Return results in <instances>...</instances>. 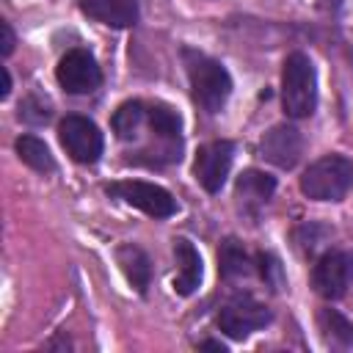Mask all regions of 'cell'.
I'll return each instance as SVG.
<instances>
[{"label": "cell", "mask_w": 353, "mask_h": 353, "mask_svg": "<svg viewBox=\"0 0 353 353\" xmlns=\"http://www.w3.org/2000/svg\"><path fill=\"white\" fill-rule=\"evenodd\" d=\"M232 160H234V143L232 141H210V143L199 146L196 163H193V174L199 179V185L207 193H218L229 176Z\"/></svg>", "instance_id": "8"}, {"label": "cell", "mask_w": 353, "mask_h": 353, "mask_svg": "<svg viewBox=\"0 0 353 353\" xmlns=\"http://www.w3.org/2000/svg\"><path fill=\"white\" fill-rule=\"evenodd\" d=\"M317 320H320V328H323L331 339H336L339 345H353V323H350L347 317H342V314L334 312V309H323Z\"/></svg>", "instance_id": "19"}, {"label": "cell", "mask_w": 353, "mask_h": 353, "mask_svg": "<svg viewBox=\"0 0 353 353\" xmlns=\"http://www.w3.org/2000/svg\"><path fill=\"white\" fill-rule=\"evenodd\" d=\"M353 281V254L350 251H328L317 259L312 270V287L317 295L336 301L347 292Z\"/></svg>", "instance_id": "7"}, {"label": "cell", "mask_w": 353, "mask_h": 353, "mask_svg": "<svg viewBox=\"0 0 353 353\" xmlns=\"http://www.w3.org/2000/svg\"><path fill=\"white\" fill-rule=\"evenodd\" d=\"M61 146L77 163H97L102 154V132L85 116H66L58 127Z\"/></svg>", "instance_id": "6"}, {"label": "cell", "mask_w": 353, "mask_h": 353, "mask_svg": "<svg viewBox=\"0 0 353 353\" xmlns=\"http://www.w3.org/2000/svg\"><path fill=\"white\" fill-rule=\"evenodd\" d=\"M143 119H146V108H143L138 99L124 102V105L113 113V130H116V135H119L121 141H130V138L138 135V127L143 124Z\"/></svg>", "instance_id": "18"}, {"label": "cell", "mask_w": 353, "mask_h": 353, "mask_svg": "<svg viewBox=\"0 0 353 353\" xmlns=\"http://www.w3.org/2000/svg\"><path fill=\"white\" fill-rule=\"evenodd\" d=\"M256 262H259L262 279H265L273 290H279V287H281V265H279V259H276L273 254H259Z\"/></svg>", "instance_id": "20"}, {"label": "cell", "mask_w": 353, "mask_h": 353, "mask_svg": "<svg viewBox=\"0 0 353 353\" xmlns=\"http://www.w3.org/2000/svg\"><path fill=\"white\" fill-rule=\"evenodd\" d=\"M58 83L69 94H91L102 83V72L88 50H69L58 63Z\"/></svg>", "instance_id": "9"}, {"label": "cell", "mask_w": 353, "mask_h": 353, "mask_svg": "<svg viewBox=\"0 0 353 353\" xmlns=\"http://www.w3.org/2000/svg\"><path fill=\"white\" fill-rule=\"evenodd\" d=\"M201 347H210V350H221V353L226 350V347H223L221 342H212V339H207V342H201Z\"/></svg>", "instance_id": "23"}, {"label": "cell", "mask_w": 353, "mask_h": 353, "mask_svg": "<svg viewBox=\"0 0 353 353\" xmlns=\"http://www.w3.org/2000/svg\"><path fill=\"white\" fill-rule=\"evenodd\" d=\"M80 8L110 28H130L138 22V0H83Z\"/></svg>", "instance_id": "12"}, {"label": "cell", "mask_w": 353, "mask_h": 353, "mask_svg": "<svg viewBox=\"0 0 353 353\" xmlns=\"http://www.w3.org/2000/svg\"><path fill=\"white\" fill-rule=\"evenodd\" d=\"M185 66H188L193 99L207 113H218L232 94V77H229L226 66L196 52V50H185Z\"/></svg>", "instance_id": "1"}, {"label": "cell", "mask_w": 353, "mask_h": 353, "mask_svg": "<svg viewBox=\"0 0 353 353\" xmlns=\"http://www.w3.org/2000/svg\"><path fill=\"white\" fill-rule=\"evenodd\" d=\"M108 193L124 199L127 204L138 207L141 212L152 215V218H171L176 212V201L174 196L152 182H141V179H124V182H113L108 185Z\"/></svg>", "instance_id": "5"}, {"label": "cell", "mask_w": 353, "mask_h": 353, "mask_svg": "<svg viewBox=\"0 0 353 353\" xmlns=\"http://www.w3.org/2000/svg\"><path fill=\"white\" fill-rule=\"evenodd\" d=\"M0 36H3V55H11L14 50V30L8 22H0Z\"/></svg>", "instance_id": "21"}, {"label": "cell", "mask_w": 353, "mask_h": 353, "mask_svg": "<svg viewBox=\"0 0 353 353\" xmlns=\"http://www.w3.org/2000/svg\"><path fill=\"white\" fill-rule=\"evenodd\" d=\"M116 262H119V268L124 270V276H127V281L138 290V292H146V287H149V279H152V265H149V256L138 248V245H132V243H124V245H119L116 248Z\"/></svg>", "instance_id": "14"}, {"label": "cell", "mask_w": 353, "mask_h": 353, "mask_svg": "<svg viewBox=\"0 0 353 353\" xmlns=\"http://www.w3.org/2000/svg\"><path fill=\"white\" fill-rule=\"evenodd\" d=\"M146 121L152 127V132H157L163 141H171V143H179V132H182V119L176 110H171L168 105H149L146 108Z\"/></svg>", "instance_id": "15"}, {"label": "cell", "mask_w": 353, "mask_h": 353, "mask_svg": "<svg viewBox=\"0 0 353 353\" xmlns=\"http://www.w3.org/2000/svg\"><path fill=\"white\" fill-rule=\"evenodd\" d=\"M281 105L287 116L306 119L317 105V77L314 66L303 52H292L281 69Z\"/></svg>", "instance_id": "2"}, {"label": "cell", "mask_w": 353, "mask_h": 353, "mask_svg": "<svg viewBox=\"0 0 353 353\" xmlns=\"http://www.w3.org/2000/svg\"><path fill=\"white\" fill-rule=\"evenodd\" d=\"M301 152H303V135L290 124H276L259 141V154L279 168H292L301 160Z\"/></svg>", "instance_id": "10"}, {"label": "cell", "mask_w": 353, "mask_h": 353, "mask_svg": "<svg viewBox=\"0 0 353 353\" xmlns=\"http://www.w3.org/2000/svg\"><path fill=\"white\" fill-rule=\"evenodd\" d=\"M276 190V179L265 171H256V168H248L237 176V185H234V199L243 204L245 212H256L262 204H268V199L273 196Z\"/></svg>", "instance_id": "11"}, {"label": "cell", "mask_w": 353, "mask_h": 353, "mask_svg": "<svg viewBox=\"0 0 353 353\" xmlns=\"http://www.w3.org/2000/svg\"><path fill=\"white\" fill-rule=\"evenodd\" d=\"M17 154H19V160H22L25 165H30L33 171H41V174L55 171V160H52L47 143L39 141L36 135H22V138L17 141Z\"/></svg>", "instance_id": "17"}, {"label": "cell", "mask_w": 353, "mask_h": 353, "mask_svg": "<svg viewBox=\"0 0 353 353\" xmlns=\"http://www.w3.org/2000/svg\"><path fill=\"white\" fill-rule=\"evenodd\" d=\"M174 256H176V265H179L176 279H174V290L179 295L196 292V287L201 281V256H199V251L193 248V243L179 237V240H174Z\"/></svg>", "instance_id": "13"}, {"label": "cell", "mask_w": 353, "mask_h": 353, "mask_svg": "<svg viewBox=\"0 0 353 353\" xmlns=\"http://www.w3.org/2000/svg\"><path fill=\"white\" fill-rule=\"evenodd\" d=\"M218 262H221L218 270H221L223 279H237V276H248L251 273V259H248L245 248L234 237L223 240V245L218 251Z\"/></svg>", "instance_id": "16"}, {"label": "cell", "mask_w": 353, "mask_h": 353, "mask_svg": "<svg viewBox=\"0 0 353 353\" xmlns=\"http://www.w3.org/2000/svg\"><path fill=\"white\" fill-rule=\"evenodd\" d=\"M268 323H270V309L245 292L229 298L218 312V325L232 339H245L248 334L265 328Z\"/></svg>", "instance_id": "4"}, {"label": "cell", "mask_w": 353, "mask_h": 353, "mask_svg": "<svg viewBox=\"0 0 353 353\" xmlns=\"http://www.w3.org/2000/svg\"><path fill=\"white\" fill-rule=\"evenodd\" d=\"M350 182H353L350 160L342 154H325L303 171L301 190L314 201H339L347 193Z\"/></svg>", "instance_id": "3"}, {"label": "cell", "mask_w": 353, "mask_h": 353, "mask_svg": "<svg viewBox=\"0 0 353 353\" xmlns=\"http://www.w3.org/2000/svg\"><path fill=\"white\" fill-rule=\"evenodd\" d=\"M8 91H11V74H8V69L3 66V91H0V94L8 97Z\"/></svg>", "instance_id": "22"}]
</instances>
